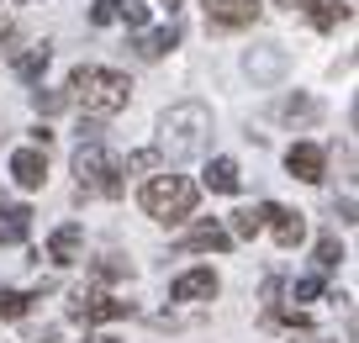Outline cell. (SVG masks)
Instances as JSON below:
<instances>
[{
    "mask_svg": "<svg viewBox=\"0 0 359 343\" xmlns=\"http://www.w3.org/2000/svg\"><path fill=\"white\" fill-rule=\"evenodd\" d=\"M32 233V211L27 206H0V243H22Z\"/></svg>",
    "mask_w": 359,
    "mask_h": 343,
    "instance_id": "17",
    "label": "cell"
},
{
    "mask_svg": "<svg viewBox=\"0 0 359 343\" xmlns=\"http://www.w3.org/2000/svg\"><path fill=\"white\" fill-rule=\"evenodd\" d=\"M122 6L127 0H95V6H90V27H111L116 16H122Z\"/></svg>",
    "mask_w": 359,
    "mask_h": 343,
    "instance_id": "23",
    "label": "cell"
},
{
    "mask_svg": "<svg viewBox=\"0 0 359 343\" xmlns=\"http://www.w3.org/2000/svg\"><path fill=\"white\" fill-rule=\"evenodd\" d=\"M154 164H158V148H137V154L122 164V175H127V169H133V175H143V169H154Z\"/></svg>",
    "mask_w": 359,
    "mask_h": 343,
    "instance_id": "27",
    "label": "cell"
},
{
    "mask_svg": "<svg viewBox=\"0 0 359 343\" xmlns=\"http://www.w3.org/2000/svg\"><path fill=\"white\" fill-rule=\"evenodd\" d=\"M180 248H185V254H227V248H233V233H227L222 222H196L191 233L180 238Z\"/></svg>",
    "mask_w": 359,
    "mask_h": 343,
    "instance_id": "8",
    "label": "cell"
},
{
    "mask_svg": "<svg viewBox=\"0 0 359 343\" xmlns=\"http://www.w3.org/2000/svg\"><path fill=\"white\" fill-rule=\"evenodd\" d=\"M116 275H133V269H127V259L106 254V264H101V280H116Z\"/></svg>",
    "mask_w": 359,
    "mask_h": 343,
    "instance_id": "28",
    "label": "cell"
},
{
    "mask_svg": "<svg viewBox=\"0 0 359 343\" xmlns=\"http://www.w3.org/2000/svg\"><path fill=\"white\" fill-rule=\"evenodd\" d=\"M116 22H127V27H133V32H143V27H148V6H143V0H127Z\"/></svg>",
    "mask_w": 359,
    "mask_h": 343,
    "instance_id": "25",
    "label": "cell"
},
{
    "mask_svg": "<svg viewBox=\"0 0 359 343\" xmlns=\"http://www.w3.org/2000/svg\"><path fill=\"white\" fill-rule=\"evenodd\" d=\"M233 238H259V211H233Z\"/></svg>",
    "mask_w": 359,
    "mask_h": 343,
    "instance_id": "24",
    "label": "cell"
},
{
    "mask_svg": "<svg viewBox=\"0 0 359 343\" xmlns=\"http://www.w3.org/2000/svg\"><path fill=\"white\" fill-rule=\"evenodd\" d=\"M291 343H327V338H291Z\"/></svg>",
    "mask_w": 359,
    "mask_h": 343,
    "instance_id": "30",
    "label": "cell"
},
{
    "mask_svg": "<svg viewBox=\"0 0 359 343\" xmlns=\"http://www.w3.org/2000/svg\"><path fill=\"white\" fill-rule=\"evenodd\" d=\"M196 196H201V190H196L185 175H154L137 201H143V211L154 222H185L196 211Z\"/></svg>",
    "mask_w": 359,
    "mask_h": 343,
    "instance_id": "4",
    "label": "cell"
},
{
    "mask_svg": "<svg viewBox=\"0 0 359 343\" xmlns=\"http://www.w3.org/2000/svg\"><path fill=\"white\" fill-rule=\"evenodd\" d=\"M259 227H269L280 248H296V243L306 238V222H302V211H291V206H275V201H264V206H259Z\"/></svg>",
    "mask_w": 359,
    "mask_h": 343,
    "instance_id": "6",
    "label": "cell"
},
{
    "mask_svg": "<svg viewBox=\"0 0 359 343\" xmlns=\"http://www.w3.org/2000/svg\"><path fill=\"white\" fill-rule=\"evenodd\" d=\"M317 116H323L317 95H285L280 100V122H317Z\"/></svg>",
    "mask_w": 359,
    "mask_h": 343,
    "instance_id": "19",
    "label": "cell"
},
{
    "mask_svg": "<svg viewBox=\"0 0 359 343\" xmlns=\"http://www.w3.org/2000/svg\"><path fill=\"white\" fill-rule=\"evenodd\" d=\"M238 185H243V175H238L233 159H212V164H206V190H217V196H238Z\"/></svg>",
    "mask_w": 359,
    "mask_h": 343,
    "instance_id": "15",
    "label": "cell"
},
{
    "mask_svg": "<svg viewBox=\"0 0 359 343\" xmlns=\"http://www.w3.org/2000/svg\"><path fill=\"white\" fill-rule=\"evenodd\" d=\"M11 180L22 190H43V180H48V154L43 148H16L11 154Z\"/></svg>",
    "mask_w": 359,
    "mask_h": 343,
    "instance_id": "9",
    "label": "cell"
},
{
    "mask_svg": "<svg viewBox=\"0 0 359 343\" xmlns=\"http://www.w3.org/2000/svg\"><path fill=\"white\" fill-rule=\"evenodd\" d=\"M79 254H85V227H79V222H64V227L48 238V259H53V264H79Z\"/></svg>",
    "mask_w": 359,
    "mask_h": 343,
    "instance_id": "11",
    "label": "cell"
},
{
    "mask_svg": "<svg viewBox=\"0 0 359 343\" xmlns=\"http://www.w3.org/2000/svg\"><path fill=\"white\" fill-rule=\"evenodd\" d=\"M127 95H133V85H127V74H116V69L79 64L74 74H69V100L85 111L90 122H106V116L127 111Z\"/></svg>",
    "mask_w": 359,
    "mask_h": 343,
    "instance_id": "1",
    "label": "cell"
},
{
    "mask_svg": "<svg viewBox=\"0 0 359 343\" xmlns=\"http://www.w3.org/2000/svg\"><path fill=\"white\" fill-rule=\"evenodd\" d=\"M169 296L175 301H212L217 296V275L212 269H185V275L169 285Z\"/></svg>",
    "mask_w": 359,
    "mask_h": 343,
    "instance_id": "12",
    "label": "cell"
},
{
    "mask_svg": "<svg viewBox=\"0 0 359 343\" xmlns=\"http://www.w3.org/2000/svg\"><path fill=\"white\" fill-rule=\"evenodd\" d=\"M74 180L79 196H122V164L101 148V137H85L74 148Z\"/></svg>",
    "mask_w": 359,
    "mask_h": 343,
    "instance_id": "3",
    "label": "cell"
},
{
    "mask_svg": "<svg viewBox=\"0 0 359 343\" xmlns=\"http://www.w3.org/2000/svg\"><path fill=\"white\" fill-rule=\"evenodd\" d=\"M243 69L259 79V85H269V79L285 74V53H280V48H254V53L243 58Z\"/></svg>",
    "mask_w": 359,
    "mask_h": 343,
    "instance_id": "13",
    "label": "cell"
},
{
    "mask_svg": "<svg viewBox=\"0 0 359 343\" xmlns=\"http://www.w3.org/2000/svg\"><path fill=\"white\" fill-rule=\"evenodd\" d=\"M37 296H27V290H11V285H0V317L6 322H16V317H27V307H32Z\"/></svg>",
    "mask_w": 359,
    "mask_h": 343,
    "instance_id": "20",
    "label": "cell"
},
{
    "mask_svg": "<svg viewBox=\"0 0 359 343\" xmlns=\"http://www.w3.org/2000/svg\"><path fill=\"white\" fill-rule=\"evenodd\" d=\"M32 106H37V116H58V111L69 106V90H37Z\"/></svg>",
    "mask_w": 359,
    "mask_h": 343,
    "instance_id": "22",
    "label": "cell"
},
{
    "mask_svg": "<svg viewBox=\"0 0 359 343\" xmlns=\"http://www.w3.org/2000/svg\"><path fill=\"white\" fill-rule=\"evenodd\" d=\"M90 343H122V338H111V332H95V338H90Z\"/></svg>",
    "mask_w": 359,
    "mask_h": 343,
    "instance_id": "29",
    "label": "cell"
},
{
    "mask_svg": "<svg viewBox=\"0 0 359 343\" xmlns=\"http://www.w3.org/2000/svg\"><path fill=\"white\" fill-rule=\"evenodd\" d=\"M285 169H291L296 180H306V185H317L323 180V169H327V154L317 143H296L291 154H285Z\"/></svg>",
    "mask_w": 359,
    "mask_h": 343,
    "instance_id": "10",
    "label": "cell"
},
{
    "mask_svg": "<svg viewBox=\"0 0 359 343\" xmlns=\"http://www.w3.org/2000/svg\"><path fill=\"white\" fill-rule=\"evenodd\" d=\"M291 6H302V11H306V22H312V27H323V32H327V27H338V22L348 16V6H344V0H291Z\"/></svg>",
    "mask_w": 359,
    "mask_h": 343,
    "instance_id": "14",
    "label": "cell"
},
{
    "mask_svg": "<svg viewBox=\"0 0 359 343\" xmlns=\"http://www.w3.org/2000/svg\"><path fill=\"white\" fill-rule=\"evenodd\" d=\"M69 317L85 322V328H95V322H122V317H133V301H116V296H106V290L85 285V290L69 296Z\"/></svg>",
    "mask_w": 359,
    "mask_h": 343,
    "instance_id": "5",
    "label": "cell"
},
{
    "mask_svg": "<svg viewBox=\"0 0 359 343\" xmlns=\"http://www.w3.org/2000/svg\"><path fill=\"white\" fill-rule=\"evenodd\" d=\"M338 259H344V248H338V238H333V233H323V238H317V259H312V264H317V275H327V269H338Z\"/></svg>",
    "mask_w": 359,
    "mask_h": 343,
    "instance_id": "21",
    "label": "cell"
},
{
    "mask_svg": "<svg viewBox=\"0 0 359 343\" xmlns=\"http://www.w3.org/2000/svg\"><path fill=\"white\" fill-rule=\"evenodd\" d=\"M259 6L264 0H206V22L217 32H238V27H248L259 16Z\"/></svg>",
    "mask_w": 359,
    "mask_h": 343,
    "instance_id": "7",
    "label": "cell"
},
{
    "mask_svg": "<svg viewBox=\"0 0 359 343\" xmlns=\"http://www.w3.org/2000/svg\"><path fill=\"white\" fill-rule=\"evenodd\" d=\"M48 58H53V48H48V43H32L27 53H16V58H11V69H16V79H27V85H32V79H43Z\"/></svg>",
    "mask_w": 359,
    "mask_h": 343,
    "instance_id": "16",
    "label": "cell"
},
{
    "mask_svg": "<svg viewBox=\"0 0 359 343\" xmlns=\"http://www.w3.org/2000/svg\"><path fill=\"white\" fill-rule=\"evenodd\" d=\"M175 43H180V27H164V32H137V58H164V53H175Z\"/></svg>",
    "mask_w": 359,
    "mask_h": 343,
    "instance_id": "18",
    "label": "cell"
},
{
    "mask_svg": "<svg viewBox=\"0 0 359 343\" xmlns=\"http://www.w3.org/2000/svg\"><path fill=\"white\" fill-rule=\"evenodd\" d=\"M212 143V111L196 100H180L158 116V159H201Z\"/></svg>",
    "mask_w": 359,
    "mask_h": 343,
    "instance_id": "2",
    "label": "cell"
},
{
    "mask_svg": "<svg viewBox=\"0 0 359 343\" xmlns=\"http://www.w3.org/2000/svg\"><path fill=\"white\" fill-rule=\"evenodd\" d=\"M22 6H27V0H22Z\"/></svg>",
    "mask_w": 359,
    "mask_h": 343,
    "instance_id": "32",
    "label": "cell"
},
{
    "mask_svg": "<svg viewBox=\"0 0 359 343\" xmlns=\"http://www.w3.org/2000/svg\"><path fill=\"white\" fill-rule=\"evenodd\" d=\"M317 296H323V275H306L291 285V301H317Z\"/></svg>",
    "mask_w": 359,
    "mask_h": 343,
    "instance_id": "26",
    "label": "cell"
},
{
    "mask_svg": "<svg viewBox=\"0 0 359 343\" xmlns=\"http://www.w3.org/2000/svg\"><path fill=\"white\" fill-rule=\"evenodd\" d=\"M164 6H169V11H175V6H180V0H164Z\"/></svg>",
    "mask_w": 359,
    "mask_h": 343,
    "instance_id": "31",
    "label": "cell"
}]
</instances>
